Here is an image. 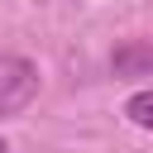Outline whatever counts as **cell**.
I'll return each instance as SVG.
<instances>
[{"label":"cell","instance_id":"3","mask_svg":"<svg viewBox=\"0 0 153 153\" xmlns=\"http://www.w3.org/2000/svg\"><path fill=\"white\" fill-rule=\"evenodd\" d=\"M134 62H153V48H120L115 53V72H129Z\"/></svg>","mask_w":153,"mask_h":153},{"label":"cell","instance_id":"1","mask_svg":"<svg viewBox=\"0 0 153 153\" xmlns=\"http://www.w3.org/2000/svg\"><path fill=\"white\" fill-rule=\"evenodd\" d=\"M38 96V67L29 57H0V120L19 115Z\"/></svg>","mask_w":153,"mask_h":153},{"label":"cell","instance_id":"2","mask_svg":"<svg viewBox=\"0 0 153 153\" xmlns=\"http://www.w3.org/2000/svg\"><path fill=\"white\" fill-rule=\"evenodd\" d=\"M124 115H129V124H139V129H153V91H139V96H129V100H124Z\"/></svg>","mask_w":153,"mask_h":153},{"label":"cell","instance_id":"4","mask_svg":"<svg viewBox=\"0 0 153 153\" xmlns=\"http://www.w3.org/2000/svg\"><path fill=\"white\" fill-rule=\"evenodd\" d=\"M0 153H10V148H5V139H0Z\"/></svg>","mask_w":153,"mask_h":153}]
</instances>
